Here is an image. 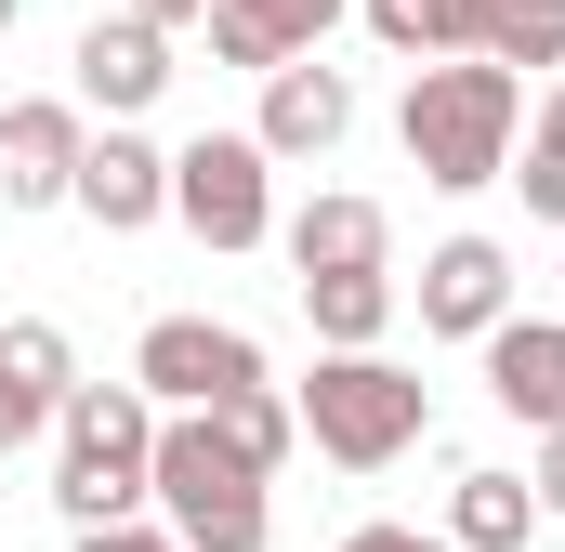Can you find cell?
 Segmentation results:
<instances>
[{"mask_svg":"<svg viewBox=\"0 0 565 552\" xmlns=\"http://www.w3.org/2000/svg\"><path fill=\"white\" fill-rule=\"evenodd\" d=\"M447 552H526L540 540V487L526 474H500V460H473L460 487H447V527H434Z\"/></svg>","mask_w":565,"mask_h":552,"instance_id":"cell-15","label":"cell"},{"mask_svg":"<svg viewBox=\"0 0 565 552\" xmlns=\"http://www.w3.org/2000/svg\"><path fill=\"white\" fill-rule=\"evenodd\" d=\"M289 421L316 434V460L395 474L434 434V395H422V369H395V355H316V382H289Z\"/></svg>","mask_w":565,"mask_h":552,"instance_id":"cell-4","label":"cell"},{"mask_svg":"<svg viewBox=\"0 0 565 552\" xmlns=\"http://www.w3.org/2000/svg\"><path fill=\"white\" fill-rule=\"evenodd\" d=\"M395 302H408L395 264H382V276H302V316H316V342H329V355H382Z\"/></svg>","mask_w":565,"mask_h":552,"instance_id":"cell-17","label":"cell"},{"mask_svg":"<svg viewBox=\"0 0 565 552\" xmlns=\"http://www.w3.org/2000/svg\"><path fill=\"white\" fill-rule=\"evenodd\" d=\"M145 460H158V408L145 382H79L53 421V513L93 540V527H132L145 513Z\"/></svg>","mask_w":565,"mask_h":552,"instance_id":"cell-2","label":"cell"},{"mask_svg":"<svg viewBox=\"0 0 565 552\" xmlns=\"http://www.w3.org/2000/svg\"><path fill=\"white\" fill-rule=\"evenodd\" d=\"M13 13H26V0H0V40H13Z\"/></svg>","mask_w":565,"mask_h":552,"instance_id":"cell-26","label":"cell"},{"mask_svg":"<svg viewBox=\"0 0 565 552\" xmlns=\"http://www.w3.org/2000/svg\"><path fill=\"white\" fill-rule=\"evenodd\" d=\"M487 66H553L565 79V0H487Z\"/></svg>","mask_w":565,"mask_h":552,"instance_id":"cell-19","label":"cell"},{"mask_svg":"<svg viewBox=\"0 0 565 552\" xmlns=\"http://www.w3.org/2000/svg\"><path fill=\"white\" fill-rule=\"evenodd\" d=\"M224 13H237V26H264V53H277V66H302V53H316L355 0H224Z\"/></svg>","mask_w":565,"mask_h":552,"instance_id":"cell-20","label":"cell"},{"mask_svg":"<svg viewBox=\"0 0 565 552\" xmlns=\"http://www.w3.org/2000/svg\"><path fill=\"white\" fill-rule=\"evenodd\" d=\"M66 395H79V342H66L53 316H13V329H0V460L40 447V434L66 421Z\"/></svg>","mask_w":565,"mask_h":552,"instance_id":"cell-8","label":"cell"},{"mask_svg":"<svg viewBox=\"0 0 565 552\" xmlns=\"http://www.w3.org/2000/svg\"><path fill=\"white\" fill-rule=\"evenodd\" d=\"M342 132H355V79H342V66H316V53H302V66L264 79V119H250L264 158H329Z\"/></svg>","mask_w":565,"mask_h":552,"instance_id":"cell-14","label":"cell"},{"mask_svg":"<svg viewBox=\"0 0 565 552\" xmlns=\"http://www.w3.org/2000/svg\"><path fill=\"white\" fill-rule=\"evenodd\" d=\"M553 316H565V302H553Z\"/></svg>","mask_w":565,"mask_h":552,"instance_id":"cell-28","label":"cell"},{"mask_svg":"<svg viewBox=\"0 0 565 552\" xmlns=\"http://www.w3.org/2000/svg\"><path fill=\"white\" fill-rule=\"evenodd\" d=\"M79 93H26V106H0V211H66V184H79Z\"/></svg>","mask_w":565,"mask_h":552,"instance_id":"cell-7","label":"cell"},{"mask_svg":"<svg viewBox=\"0 0 565 552\" xmlns=\"http://www.w3.org/2000/svg\"><path fill=\"white\" fill-rule=\"evenodd\" d=\"M132 382H145V408H158V421H184V408L250 395V382H264V342L224 329V316H158V329L132 342Z\"/></svg>","mask_w":565,"mask_h":552,"instance_id":"cell-6","label":"cell"},{"mask_svg":"<svg viewBox=\"0 0 565 552\" xmlns=\"http://www.w3.org/2000/svg\"><path fill=\"white\" fill-rule=\"evenodd\" d=\"M526 487H540V527H565V434H540V460H526Z\"/></svg>","mask_w":565,"mask_h":552,"instance_id":"cell-22","label":"cell"},{"mask_svg":"<svg viewBox=\"0 0 565 552\" xmlns=\"http://www.w3.org/2000/svg\"><path fill=\"white\" fill-rule=\"evenodd\" d=\"M540 132H565V93H553V119H540Z\"/></svg>","mask_w":565,"mask_h":552,"instance_id":"cell-27","label":"cell"},{"mask_svg":"<svg viewBox=\"0 0 565 552\" xmlns=\"http://www.w3.org/2000/svg\"><path fill=\"white\" fill-rule=\"evenodd\" d=\"M66 66H79V106H106V132H132L145 106L171 93V40H158L145 13H93Z\"/></svg>","mask_w":565,"mask_h":552,"instance_id":"cell-9","label":"cell"},{"mask_svg":"<svg viewBox=\"0 0 565 552\" xmlns=\"http://www.w3.org/2000/svg\"><path fill=\"white\" fill-rule=\"evenodd\" d=\"M119 13H145L158 40H171V26H211V0H119Z\"/></svg>","mask_w":565,"mask_h":552,"instance_id":"cell-25","label":"cell"},{"mask_svg":"<svg viewBox=\"0 0 565 552\" xmlns=\"http://www.w3.org/2000/svg\"><path fill=\"white\" fill-rule=\"evenodd\" d=\"M145 500H158V527L184 552H264L277 540V500H264V474L211 434V408L158 421V460H145Z\"/></svg>","mask_w":565,"mask_h":552,"instance_id":"cell-3","label":"cell"},{"mask_svg":"<svg viewBox=\"0 0 565 552\" xmlns=\"http://www.w3.org/2000/svg\"><path fill=\"white\" fill-rule=\"evenodd\" d=\"M66 211H79V224H106V237H145V224L171 211V158H158L145 132H93V145H79Z\"/></svg>","mask_w":565,"mask_h":552,"instance_id":"cell-11","label":"cell"},{"mask_svg":"<svg viewBox=\"0 0 565 552\" xmlns=\"http://www.w3.org/2000/svg\"><path fill=\"white\" fill-rule=\"evenodd\" d=\"M79 552H184V540H171V527H145V513H132V527H93Z\"/></svg>","mask_w":565,"mask_h":552,"instance_id":"cell-23","label":"cell"},{"mask_svg":"<svg viewBox=\"0 0 565 552\" xmlns=\"http://www.w3.org/2000/svg\"><path fill=\"white\" fill-rule=\"evenodd\" d=\"M513 184H526V211H540V224H565V132L526 145V171H513Z\"/></svg>","mask_w":565,"mask_h":552,"instance_id":"cell-21","label":"cell"},{"mask_svg":"<svg viewBox=\"0 0 565 552\" xmlns=\"http://www.w3.org/2000/svg\"><path fill=\"white\" fill-rule=\"evenodd\" d=\"M211 434H224V447H237L250 474H277L289 447H302V421H289V395H277V382H250V395H224V408H211Z\"/></svg>","mask_w":565,"mask_h":552,"instance_id":"cell-18","label":"cell"},{"mask_svg":"<svg viewBox=\"0 0 565 552\" xmlns=\"http://www.w3.org/2000/svg\"><path fill=\"white\" fill-rule=\"evenodd\" d=\"M329 552H447L434 527H355V540H329Z\"/></svg>","mask_w":565,"mask_h":552,"instance_id":"cell-24","label":"cell"},{"mask_svg":"<svg viewBox=\"0 0 565 552\" xmlns=\"http://www.w3.org/2000/svg\"><path fill=\"white\" fill-rule=\"evenodd\" d=\"M355 13H369V40L408 53V66H460V53H487V0H355Z\"/></svg>","mask_w":565,"mask_h":552,"instance_id":"cell-16","label":"cell"},{"mask_svg":"<svg viewBox=\"0 0 565 552\" xmlns=\"http://www.w3.org/2000/svg\"><path fill=\"white\" fill-rule=\"evenodd\" d=\"M487 395L526 434H565V316H500L487 329Z\"/></svg>","mask_w":565,"mask_h":552,"instance_id":"cell-13","label":"cell"},{"mask_svg":"<svg viewBox=\"0 0 565 552\" xmlns=\"http://www.w3.org/2000/svg\"><path fill=\"white\" fill-rule=\"evenodd\" d=\"M422 329L434 342H487L500 316H513V251L500 237H447V251H422Z\"/></svg>","mask_w":565,"mask_h":552,"instance_id":"cell-10","label":"cell"},{"mask_svg":"<svg viewBox=\"0 0 565 552\" xmlns=\"http://www.w3.org/2000/svg\"><path fill=\"white\" fill-rule=\"evenodd\" d=\"M395 132H408V171H422L434 198L513 184L526 79H513V66H487V53H460V66H408V106H395Z\"/></svg>","mask_w":565,"mask_h":552,"instance_id":"cell-1","label":"cell"},{"mask_svg":"<svg viewBox=\"0 0 565 552\" xmlns=\"http://www.w3.org/2000/svg\"><path fill=\"white\" fill-rule=\"evenodd\" d=\"M171 224L211 237V251H264L277 237V158L250 132H198L171 158Z\"/></svg>","mask_w":565,"mask_h":552,"instance_id":"cell-5","label":"cell"},{"mask_svg":"<svg viewBox=\"0 0 565 552\" xmlns=\"http://www.w3.org/2000/svg\"><path fill=\"white\" fill-rule=\"evenodd\" d=\"M277 251H289V276H382L395 264V211L329 184V198H302V211L277 224Z\"/></svg>","mask_w":565,"mask_h":552,"instance_id":"cell-12","label":"cell"}]
</instances>
